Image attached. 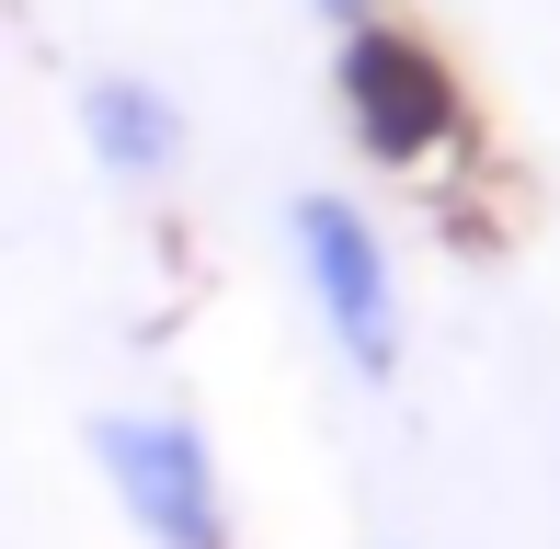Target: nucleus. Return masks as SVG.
Masks as SVG:
<instances>
[{"label":"nucleus","instance_id":"nucleus-1","mask_svg":"<svg viewBox=\"0 0 560 549\" xmlns=\"http://www.w3.org/2000/svg\"><path fill=\"white\" fill-rule=\"evenodd\" d=\"M287 253H298V287H310V320L332 332V355H343L366 389H389V378H400V343H412L389 230H377L343 184H298V195H287Z\"/></svg>","mask_w":560,"mask_h":549},{"label":"nucleus","instance_id":"nucleus-2","mask_svg":"<svg viewBox=\"0 0 560 549\" xmlns=\"http://www.w3.org/2000/svg\"><path fill=\"white\" fill-rule=\"evenodd\" d=\"M332 104H343V138L366 161H389V172H423V161H446L469 138V92H457L446 46L423 23H400V12L332 35Z\"/></svg>","mask_w":560,"mask_h":549},{"label":"nucleus","instance_id":"nucleus-3","mask_svg":"<svg viewBox=\"0 0 560 549\" xmlns=\"http://www.w3.org/2000/svg\"><path fill=\"white\" fill-rule=\"evenodd\" d=\"M92 469L138 527V549H241L229 469L195 412H92Z\"/></svg>","mask_w":560,"mask_h":549},{"label":"nucleus","instance_id":"nucleus-4","mask_svg":"<svg viewBox=\"0 0 560 549\" xmlns=\"http://www.w3.org/2000/svg\"><path fill=\"white\" fill-rule=\"evenodd\" d=\"M81 149L115 184H172L184 172V104L149 69H92L81 81Z\"/></svg>","mask_w":560,"mask_h":549},{"label":"nucleus","instance_id":"nucleus-5","mask_svg":"<svg viewBox=\"0 0 560 549\" xmlns=\"http://www.w3.org/2000/svg\"><path fill=\"white\" fill-rule=\"evenodd\" d=\"M310 12L332 23V35H354V23H377V12H389V0H310Z\"/></svg>","mask_w":560,"mask_h":549}]
</instances>
